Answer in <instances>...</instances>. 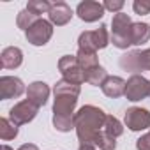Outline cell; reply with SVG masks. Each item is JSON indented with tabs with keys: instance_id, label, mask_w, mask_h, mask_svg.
I'll return each mask as SVG.
<instances>
[{
	"instance_id": "obj_16",
	"label": "cell",
	"mask_w": 150,
	"mask_h": 150,
	"mask_svg": "<svg viewBox=\"0 0 150 150\" xmlns=\"http://www.w3.org/2000/svg\"><path fill=\"white\" fill-rule=\"evenodd\" d=\"M131 44H143L150 39V27L146 23H132L129 30Z\"/></svg>"
},
{
	"instance_id": "obj_24",
	"label": "cell",
	"mask_w": 150,
	"mask_h": 150,
	"mask_svg": "<svg viewBox=\"0 0 150 150\" xmlns=\"http://www.w3.org/2000/svg\"><path fill=\"white\" fill-rule=\"evenodd\" d=\"M27 11H30L32 14L39 16L42 13H50L51 11V4L42 2V0H32V2H28V6H27Z\"/></svg>"
},
{
	"instance_id": "obj_7",
	"label": "cell",
	"mask_w": 150,
	"mask_h": 150,
	"mask_svg": "<svg viewBox=\"0 0 150 150\" xmlns=\"http://www.w3.org/2000/svg\"><path fill=\"white\" fill-rule=\"evenodd\" d=\"M125 125L131 131H145L150 127V111L143 108H131L125 111Z\"/></svg>"
},
{
	"instance_id": "obj_14",
	"label": "cell",
	"mask_w": 150,
	"mask_h": 150,
	"mask_svg": "<svg viewBox=\"0 0 150 150\" xmlns=\"http://www.w3.org/2000/svg\"><path fill=\"white\" fill-rule=\"evenodd\" d=\"M72 16V11L67 4L64 2H57V4H51V11H50V20L55 23V25H65Z\"/></svg>"
},
{
	"instance_id": "obj_17",
	"label": "cell",
	"mask_w": 150,
	"mask_h": 150,
	"mask_svg": "<svg viewBox=\"0 0 150 150\" xmlns=\"http://www.w3.org/2000/svg\"><path fill=\"white\" fill-rule=\"evenodd\" d=\"M111 27H113V34L111 35H122V34H127L132 27L131 23V18L124 13H117L113 16V21H111Z\"/></svg>"
},
{
	"instance_id": "obj_15",
	"label": "cell",
	"mask_w": 150,
	"mask_h": 150,
	"mask_svg": "<svg viewBox=\"0 0 150 150\" xmlns=\"http://www.w3.org/2000/svg\"><path fill=\"white\" fill-rule=\"evenodd\" d=\"M0 60H2V67H4V69H14V67L21 65V62H23V53H21L20 48L11 46V48H6V50L2 51Z\"/></svg>"
},
{
	"instance_id": "obj_30",
	"label": "cell",
	"mask_w": 150,
	"mask_h": 150,
	"mask_svg": "<svg viewBox=\"0 0 150 150\" xmlns=\"http://www.w3.org/2000/svg\"><path fill=\"white\" fill-rule=\"evenodd\" d=\"M80 150H94V146H81Z\"/></svg>"
},
{
	"instance_id": "obj_26",
	"label": "cell",
	"mask_w": 150,
	"mask_h": 150,
	"mask_svg": "<svg viewBox=\"0 0 150 150\" xmlns=\"http://www.w3.org/2000/svg\"><path fill=\"white\" fill-rule=\"evenodd\" d=\"M132 9L136 11V14H148L150 13V2H145V0H136L132 4Z\"/></svg>"
},
{
	"instance_id": "obj_8",
	"label": "cell",
	"mask_w": 150,
	"mask_h": 150,
	"mask_svg": "<svg viewBox=\"0 0 150 150\" xmlns=\"http://www.w3.org/2000/svg\"><path fill=\"white\" fill-rule=\"evenodd\" d=\"M37 110H39V106H35V104L30 103L28 99H27V101H21V103H18V104L11 110V120H13V124H16V125L27 124V122H30V120L35 117Z\"/></svg>"
},
{
	"instance_id": "obj_25",
	"label": "cell",
	"mask_w": 150,
	"mask_h": 150,
	"mask_svg": "<svg viewBox=\"0 0 150 150\" xmlns=\"http://www.w3.org/2000/svg\"><path fill=\"white\" fill-rule=\"evenodd\" d=\"M35 14H32L30 11H21L20 16H18V27L23 28V30H28L34 23H35Z\"/></svg>"
},
{
	"instance_id": "obj_21",
	"label": "cell",
	"mask_w": 150,
	"mask_h": 150,
	"mask_svg": "<svg viewBox=\"0 0 150 150\" xmlns=\"http://www.w3.org/2000/svg\"><path fill=\"white\" fill-rule=\"evenodd\" d=\"M104 132L113 136V138H117V136H120L124 132V127L115 117H106V120H104Z\"/></svg>"
},
{
	"instance_id": "obj_29",
	"label": "cell",
	"mask_w": 150,
	"mask_h": 150,
	"mask_svg": "<svg viewBox=\"0 0 150 150\" xmlns=\"http://www.w3.org/2000/svg\"><path fill=\"white\" fill-rule=\"evenodd\" d=\"M18 150H37V146H35V145H23V146H20Z\"/></svg>"
},
{
	"instance_id": "obj_5",
	"label": "cell",
	"mask_w": 150,
	"mask_h": 150,
	"mask_svg": "<svg viewBox=\"0 0 150 150\" xmlns=\"http://www.w3.org/2000/svg\"><path fill=\"white\" fill-rule=\"evenodd\" d=\"M124 96L129 101H141V99L150 96V83L145 78L134 74V76H131L129 81L125 83V94Z\"/></svg>"
},
{
	"instance_id": "obj_31",
	"label": "cell",
	"mask_w": 150,
	"mask_h": 150,
	"mask_svg": "<svg viewBox=\"0 0 150 150\" xmlns=\"http://www.w3.org/2000/svg\"><path fill=\"white\" fill-rule=\"evenodd\" d=\"M2 150H13V148H11V146H7V145H4V146H2Z\"/></svg>"
},
{
	"instance_id": "obj_11",
	"label": "cell",
	"mask_w": 150,
	"mask_h": 150,
	"mask_svg": "<svg viewBox=\"0 0 150 150\" xmlns=\"http://www.w3.org/2000/svg\"><path fill=\"white\" fill-rule=\"evenodd\" d=\"M76 106V97L74 96H55V106H53V117L62 118H74L72 111Z\"/></svg>"
},
{
	"instance_id": "obj_19",
	"label": "cell",
	"mask_w": 150,
	"mask_h": 150,
	"mask_svg": "<svg viewBox=\"0 0 150 150\" xmlns=\"http://www.w3.org/2000/svg\"><path fill=\"white\" fill-rule=\"evenodd\" d=\"M55 96H74V97H78L80 96V85L71 83L67 80H62L55 85Z\"/></svg>"
},
{
	"instance_id": "obj_6",
	"label": "cell",
	"mask_w": 150,
	"mask_h": 150,
	"mask_svg": "<svg viewBox=\"0 0 150 150\" xmlns=\"http://www.w3.org/2000/svg\"><path fill=\"white\" fill-rule=\"evenodd\" d=\"M53 35V28L48 21L44 20H37L28 30H27V39L28 42H32L34 46H42L46 44Z\"/></svg>"
},
{
	"instance_id": "obj_27",
	"label": "cell",
	"mask_w": 150,
	"mask_h": 150,
	"mask_svg": "<svg viewBox=\"0 0 150 150\" xmlns=\"http://www.w3.org/2000/svg\"><path fill=\"white\" fill-rule=\"evenodd\" d=\"M136 148L138 150H150V131L136 141Z\"/></svg>"
},
{
	"instance_id": "obj_9",
	"label": "cell",
	"mask_w": 150,
	"mask_h": 150,
	"mask_svg": "<svg viewBox=\"0 0 150 150\" xmlns=\"http://www.w3.org/2000/svg\"><path fill=\"white\" fill-rule=\"evenodd\" d=\"M23 92H25V87L20 78H13V76L0 78V97L2 99L20 97Z\"/></svg>"
},
{
	"instance_id": "obj_3",
	"label": "cell",
	"mask_w": 150,
	"mask_h": 150,
	"mask_svg": "<svg viewBox=\"0 0 150 150\" xmlns=\"http://www.w3.org/2000/svg\"><path fill=\"white\" fill-rule=\"evenodd\" d=\"M108 42H110V35H108V30H106L104 25L99 30L83 32L80 35V50H85V51H94L96 53V50H101V48L108 46Z\"/></svg>"
},
{
	"instance_id": "obj_28",
	"label": "cell",
	"mask_w": 150,
	"mask_h": 150,
	"mask_svg": "<svg viewBox=\"0 0 150 150\" xmlns=\"http://www.w3.org/2000/svg\"><path fill=\"white\" fill-rule=\"evenodd\" d=\"M103 6H104V9H110V11H120L124 7V2L122 0H118V2H110L108 0V2H104Z\"/></svg>"
},
{
	"instance_id": "obj_2",
	"label": "cell",
	"mask_w": 150,
	"mask_h": 150,
	"mask_svg": "<svg viewBox=\"0 0 150 150\" xmlns=\"http://www.w3.org/2000/svg\"><path fill=\"white\" fill-rule=\"evenodd\" d=\"M58 69L64 74V80H67L71 83L80 85L81 81H85V71L78 64V58L76 57H71V55L62 57L60 62H58Z\"/></svg>"
},
{
	"instance_id": "obj_18",
	"label": "cell",
	"mask_w": 150,
	"mask_h": 150,
	"mask_svg": "<svg viewBox=\"0 0 150 150\" xmlns=\"http://www.w3.org/2000/svg\"><path fill=\"white\" fill-rule=\"evenodd\" d=\"M76 58H78V64L81 65L83 71H88V69H94V67L99 65V62H97V55H96L94 51L80 50L78 55H76Z\"/></svg>"
},
{
	"instance_id": "obj_12",
	"label": "cell",
	"mask_w": 150,
	"mask_h": 150,
	"mask_svg": "<svg viewBox=\"0 0 150 150\" xmlns=\"http://www.w3.org/2000/svg\"><path fill=\"white\" fill-rule=\"evenodd\" d=\"M27 96H28V101L34 103L35 106H42L46 101H48V96H50V88L46 83L42 81H35L28 87L27 90Z\"/></svg>"
},
{
	"instance_id": "obj_22",
	"label": "cell",
	"mask_w": 150,
	"mask_h": 150,
	"mask_svg": "<svg viewBox=\"0 0 150 150\" xmlns=\"http://www.w3.org/2000/svg\"><path fill=\"white\" fill-rule=\"evenodd\" d=\"M16 134H18L16 124H11L7 118L0 120V136H2V139H13V138H16Z\"/></svg>"
},
{
	"instance_id": "obj_23",
	"label": "cell",
	"mask_w": 150,
	"mask_h": 150,
	"mask_svg": "<svg viewBox=\"0 0 150 150\" xmlns=\"http://www.w3.org/2000/svg\"><path fill=\"white\" fill-rule=\"evenodd\" d=\"M96 146H99L101 150H115L117 141H115L113 136H110V134H106V132L103 131V132H99L97 138H96Z\"/></svg>"
},
{
	"instance_id": "obj_20",
	"label": "cell",
	"mask_w": 150,
	"mask_h": 150,
	"mask_svg": "<svg viewBox=\"0 0 150 150\" xmlns=\"http://www.w3.org/2000/svg\"><path fill=\"white\" fill-rule=\"evenodd\" d=\"M106 78H108V76H106V71H104L101 65L85 71V81H88L90 85H103Z\"/></svg>"
},
{
	"instance_id": "obj_4",
	"label": "cell",
	"mask_w": 150,
	"mask_h": 150,
	"mask_svg": "<svg viewBox=\"0 0 150 150\" xmlns=\"http://www.w3.org/2000/svg\"><path fill=\"white\" fill-rule=\"evenodd\" d=\"M120 67L125 71H150V50L131 51L120 58Z\"/></svg>"
},
{
	"instance_id": "obj_13",
	"label": "cell",
	"mask_w": 150,
	"mask_h": 150,
	"mask_svg": "<svg viewBox=\"0 0 150 150\" xmlns=\"http://www.w3.org/2000/svg\"><path fill=\"white\" fill-rule=\"evenodd\" d=\"M101 88L108 97L115 99V97H120V96L125 94V81L118 76H108L104 80V83L101 85Z\"/></svg>"
},
{
	"instance_id": "obj_1",
	"label": "cell",
	"mask_w": 150,
	"mask_h": 150,
	"mask_svg": "<svg viewBox=\"0 0 150 150\" xmlns=\"http://www.w3.org/2000/svg\"><path fill=\"white\" fill-rule=\"evenodd\" d=\"M104 120H106V115L96 106H83L74 115V127H76L81 146L96 145V138L101 132L99 129L104 127Z\"/></svg>"
},
{
	"instance_id": "obj_10",
	"label": "cell",
	"mask_w": 150,
	"mask_h": 150,
	"mask_svg": "<svg viewBox=\"0 0 150 150\" xmlns=\"http://www.w3.org/2000/svg\"><path fill=\"white\" fill-rule=\"evenodd\" d=\"M78 16L87 21V23H92V21H97L99 18H103L104 14V6L99 4V2H81L76 9Z\"/></svg>"
}]
</instances>
